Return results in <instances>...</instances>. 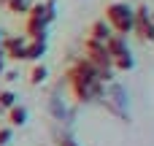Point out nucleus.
I'll use <instances>...</instances> for the list:
<instances>
[{"label":"nucleus","mask_w":154,"mask_h":146,"mask_svg":"<svg viewBox=\"0 0 154 146\" xmlns=\"http://www.w3.org/2000/svg\"><path fill=\"white\" fill-rule=\"evenodd\" d=\"M24 119H27V108L14 103V106L8 108V122H11V125H24Z\"/></svg>","instance_id":"nucleus-9"},{"label":"nucleus","mask_w":154,"mask_h":146,"mask_svg":"<svg viewBox=\"0 0 154 146\" xmlns=\"http://www.w3.org/2000/svg\"><path fill=\"white\" fill-rule=\"evenodd\" d=\"M111 68H116V70H130V68H133V54L125 51V54L111 57Z\"/></svg>","instance_id":"nucleus-8"},{"label":"nucleus","mask_w":154,"mask_h":146,"mask_svg":"<svg viewBox=\"0 0 154 146\" xmlns=\"http://www.w3.org/2000/svg\"><path fill=\"white\" fill-rule=\"evenodd\" d=\"M46 54V41H30L27 38V46H24V60H41Z\"/></svg>","instance_id":"nucleus-7"},{"label":"nucleus","mask_w":154,"mask_h":146,"mask_svg":"<svg viewBox=\"0 0 154 146\" xmlns=\"http://www.w3.org/2000/svg\"><path fill=\"white\" fill-rule=\"evenodd\" d=\"M0 3H5L11 14H27L32 5V0H0Z\"/></svg>","instance_id":"nucleus-10"},{"label":"nucleus","mask_w":154,"mask_h":146,"mask_svg":"<svg viewBox=\"0 0 154 146\" xmlns=\"http://www.w3.org/2000/svg\"><path fill=\"white\" fill-rule=\"evenodd\" d=\"M16 103V95L11 89H0V108H11Z\"/></svg>","instance_id":"nucleus-12"},{"label":"nucleus","mask_w":154,"mask_h":146,"mask_svg":"<svg viewBox=\"0 0 154 146\" xmlns=\"http://www.w3.org/2000/svg\"><path fill=\"white\" fill-rule=\"evenodd\" d=\"M8 138H11V130H8V127H3V130H0V144H5Z\"/></svg>","instance_id":"nucleus-13"},{"label":"nucleus","mask_w":154,"mask_h":146,"mask_svg":"<svg viewBox=\"0 0 154 146\" xmlns=\"http://www.w3.org/2000/svg\"><path fill=\"white\" fill-rule=\"evenodd\" d=\"M24 46H27V38L24 35H11L3 41V54L5 60H14V62H22L24 60Z\"/></svg>","instance_id":"nucleus-5"},{"label":"nucleus","mask_w":154,"mask_h":146,"mask_svg":"<svg viewBox=\"0 0 154 146\" xmlns=\"http://www.w3.org/2000/svg\"><path fill=\"white\" fill-rule=\"evenodd\" d=\"M106 22L116 35L127 38V33H133V8L122 0H114L106 5Z\"/></svg>","instance_id":"nucleus-1"},{"label":"nucleus","mask_w":154,"mask_h":146,"mask_svg":"<svg viewBox=\"0 0 154 146\" xmlns=\"http://www.w3.org/2000/svg\"><path fill=\"white\" fill-rule=\"evenodd\" d=\"M133 33L141 41H154V22H152V16H149V11L143 5H138L133 11Z\"/></svg>","instance_id":"nucleus-2"},{"label":"nucleus","mask_w":154,"mask_h":146,"mask_svg":"<svg viewBox=\"0 0 154 146\" xmlns=\"http://www.w3.org/2000/svg\"><path fill=\"white\" fill-rule=\"evenodd\" d=\"M84 49H87V54H89V62H92L97 70L111 68V54L106 51V43H97V41H89V38H87Z\"/></svg>","instance_id":"nucleus-4"},{"label":"nucleus","mask_w":154,"mask_h":146,"mask_svg":"<svg viewBox=\"0 0 154 146\" xmlns=\"http://www.w3.org/2000/svg\"><path fill=\"white\" fill-rule=\"evenodd\" d=\"M27 19H35V22H41V24H51L54 22V16H57V5H54V0H46V3H32L30 5V11L24 14Z\"/></svg>","instance_id":"nucleus-3"},{"label":"nucleus","mask_w":154,"mask_h":146,"mask_svg":"<svg viewBox=\"0 0 154 146\" xmlns=\"http://www.w3.org/2000/svg\"><path fill=\"white\" fill-rule=\"evenodd\" d=\"M114 35V30L108 27V22L106 19H100V22H95L92 27H89V41H97V43H106L108 38Z\"/></svg>","instance_id":"nucleus-6"},{"label":"nucleus","mask_w":154,"mask_h":146,"mask_svg":"<svg viewBox=\"0 0 154 146\" xmlns=\"http://www.w3.org/2000/svg\"><path fill=\"white\" fill-rule=\"evenodd\" d=\"M43 79H46V65H35L30 70V84H41Z\"/></svg>","instance_id":"nucleus-11"}]
</instances>
